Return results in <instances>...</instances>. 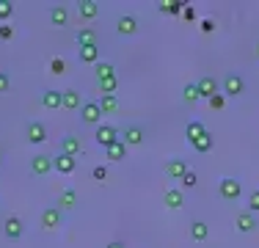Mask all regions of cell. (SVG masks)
<instances>
[{"mask_svg": "<svg viewBox=\"0 0 259 248\" xmlns=\"http://www.w3.org/2000/svg\"><path fill=\"white\" fill-rule=\"evenodd\" d=\"M80 61H83V64H100V47L97 45H83L80 47Z\"/></svg>", "mask_w": 259, "mask_h": 248, "instance_id": "17", "label": "cell"}, {"mask_svg": "<svg viewBox=\"0 0 259 248\" xmlns=\"http://www.w3.org/2000/svg\"><path fill=\"white\" fill-rule=\"evenodd\" d=\"M11 14H14V3H9V0H0V20H9Z\"/></svg>", "mask_w": 259, "mask_h": 248, "instance_id": "32", "label": "cell"}, {"mask_svg": "<svg viewBox=\"0 0 259 248\" xmlns=\"http://www.w3.org/2000/svg\"><path fill=\"white\" fill-rule=\"evenodd\" d=\"M190 237L199 240V243H201V240H207L209 237V226L204 221H193V223H190Z\"/></svg>", "mask_w": 259, "mask_h": 248, "instance_id": "20", "label": "cell"}, {"mask_svg": "<svg viewBox=\"0 0 259 248\" xmlns=\"http://www.w3.org/2000/svg\"><path fill=\"white\" fill-rule=\"evenodd\" d=\"M77 14L83 17V20H94V17L100 14V3H97V0H83V3H77Z\"/></svg>", "mask_w": 259, "mask_h": 248, "instance_id": "15", "label": "cell"}, {"mask_svg": "<svg viewBox=\"0 0 259 248\" xmlns=\"http://www.w3.org/2000/svg\"><path fill=\"white\" fill-rule=\"evenodd\" d=\"M196 86H199V94H201V97H207V99L218 94V80L209 77V74H204V77H201Z\"/></svg>", "mask_w": 259, "mask_h": 248, "instance_id": "13", "label": "cell"}, {"mask_svg": "<svg viewBox=\"0 0 259 248\" xmlns=\"http://www.w3.org/2000/svg\"><path fill=\"white\" fill-rule=\"evenodd\" d=\"M80 119H83L85 124H100V119H102L100 102H83L80 105Z\"/></svg>", "mask_w": 259, "mask_h": 248, "instance_id": "3", "label": "cell"}, {"mask_svg": "<svg viewBox=\"0 0 259 248\" xmlns=\"http://www.w3.org/2000/svg\"><path fill=\"white\" fill-rule=\"evenodd\" d=\"M256 58H259V45H256Z\"/></svg>", "mask_w": 259, "mask_h": 248, "instance_id": "44", "label": "cell"}, {"mask_svg": "<svg viewBox=\"0 0 259 248\" xmlns=\"http://www.w3.org/2000/svg\"><path fill=\"white\" fill-rule=\"evenodd\" d=\"M61 207H75V201H77V193L72 188H66V190H61Z\"/></svg>", "mask_w": 259, "mask_h": 248, "instance_id": "29", "label": "cell"}, {"mask_svg": "<svg viewBox=\"0 0 259 248\" xmlns=\"http://www.w3.org/2000/svg\"><path fill=\"white\" fill-rule=\"evenodd\" d=\"M100 108H102V113H110V110L119 108V99H116V94H102Z\"/></svg>", "mask_w": 259, "mask_h": 248, "instance_id": "26", "label": "cell"}, {"mask_svg": "<svg viewBox=\"0 0 259 248\" xmlns=\"http://www.w3.org/2000/svg\"><path fill=\"white\" fill-rule=\"evenodd\" d=\"M165 204H168L171 210H180L182 207V193L180 190H168V193H165Z\"/></svg>", "mask_w": 259, "mask_h": 248, "instance_id": "30", "label": "cell"}, {"mask_svg": "<svg viewBox=\"0 0 259 248\" xmlns=\"http://www.w3.org/2000/svg\"><path fill=\"white\" fill-rule=\"evenodd\" d=\"M30 171L39 174V177L50 174V171H53V157H50V154H36V157L30 160Z\"/></svg>", "mask_w": 259, "mask_h": 248, "instance_id": "6", "label": "cell"}, {"mask_svg": "<svg viewBox=\"0 0 259 248\" xmlns=\"http://www.w3.org/2000/svg\"><path fill=\"white\" fill-rule=\"evenodd\" d=\"M6 89H9V74L0 72V91H6Z\"/></svg>", "mask_w": 259, "mask_h": 248, "instance_id": "42", "label": "cell"}, {"mask_svg": "<svg viewBox=\"0 0 259 248\" xmlns=\"http://www.w3.org/2000/svg\"><path fill=\"white\" fill-rule=\"evenodd\" d=\"M218 190H221V196L229 198V201L240 198V193H243V188H240V179H234V177H224V179H221Z\"/></svg>", "mask_w": 259, "mask_h": 248, "instance_id": "2", "label": "cell"}, {"mask_svg": "<svg viewBox=\"0 0 259 248\" xmlns=\"http://www.w3.org/2000/svg\"><path fill=\"white\" fill-rule=\"evenodd\" d=\"M22 232H25V223L17 218V215L6 218V223H3V234H6L9 240H20V237H22Z\"/></svg>", "mask_w": 259, "mask_h": 248, "instance_id": "4", "label": "cell"}, {"mask_svg": "<svg viewBox=\"0 0 259 248\" xmlns=\"http://www.w3.org/2000/svg\"><path fill=\"white\" fill-rule=\"evenodd\" d=\"M180 182H182V188H196V182H199V179H196V171H188Z\"/></svg>", "mask_w": 259, "mask_h": 248, "instance_id": "35", "label": "cell"}, {"mask_svg": "<svg viewBox=\"0 0 259 248\" xmlns=\"http://www.w3.org/2000/svg\"><path fill=\"white\" fill-rule=\"evenodd\" d=\"M91 174H94V179H105V177H108V169H105V166H97Z\"/></svg>", "mask_w": 259, "mask_h": 248, "instance_id": "40", "label": "cell"}, {"mask_svg": "<svg viewBox=\"0 0 259 248\" xmlns=\"http://www.w3.org/2000/svg\"><path fill=\"white\" fill-rule=\"evenodd\" d=\"M50 72H53V74H64V72H66V61H64V58H53V61H50Z\"/></svg>", "mask_w": 259, "mask_h": 248, "instance_id": "33", "label": "cell"}, {"mask_svg": "<svg viewBox=\"0 0 259 248\" xmlns=\"http://www.w3.org/2000/svg\"><path fill=\"white\" fill-rule=\"evenodd\" d=\"M209 105H212V108H224V94H215V97H209Z\"/></svg>", "mask_w": 259, "mask_h": 248, "instance_id": "39", "label": "cell"}, {"mask_svg": "<svg viewBox=\"0 0 259 248\" xmlns=\"http://www.w3.org/2000/svg\"><path fill=\"white\" fill-rule=\"evenodd\" d=\"M185 0H168V3H160V11L163 14H182V9H185Z\"/></svg>", "mask_w": 259, "mask_h": 248, "instance_id": "24", "label": "cell"}, {"mask_svg": "<svg viewBox=\"0 0 259 248\" xmlns=\"http://www.w3.org/2000/svg\"><path fill=\"white\" fill-rule=\"evenodd\" d=\"M14 36V28L11 25H0V39H11Z\"/></svg>", "mask_w": 259, "mask_h": 248, "instance_id": "37", "label": "cell"}, {"mask_svg": "<svg viewBox=\"0 0 259 248\" xmlns=\"http://www.w3.org/2000/svg\"><path fill=\"white\" fill-rule=\"evenodd\" d=\"M50 20H53V25H58V28H64V25H66V20H69V11H66L64 6H53V9H50Z\"/></svg>", "mask_w": 259, "mask_h": 248, "instance_id": "21", "label": "cell"}, {"mask_svg": "<svg viewBox=\"0 0 259 248\" xmlns=\"http://www.w3.org/2000/svg\"><path fill=\"white\" fill-rule=\"evenodd\" d=\"M45 138H47L45 124H41V121H30L28 124V141H30V144H41Z\"/></svg>", "mask_w": 259, "mask_h": 248, "instance_id": "16", "label": "cell"}, {"mask_svg": "<svg viewBox=\"0 0 259 248\" xmlns=\"http://www.w3.org/2000/svg\"><path fill=\"white\" fill-rule=\"evenodd\" d=\"M77 166V157H69V154H58V157H53V169L58 174H72Z\"/></svg>", "mask_w": 259, "mask_h": 248, "instance_id": "8", "label": "cell"}, {"mask_svg": "<svg viewBox=\"0 0 259 248\" xmlns=\"http://www.w3.org/2000/svg\"><path fill=\"white\" fill-rule=\"evenodd\" d=\"M116 86H119V80H116V77H110V80H102V83H100V89L105 91V94H113V91H116Z\"/></svg>", "mask_w": 259, "mask_h": 248, "instance_id": "34", "label": "cell"}, {"mask_svg": "<svg viewBox=\"0 0 259 248\" xmlns=\"http://www.w3.org/2000/svg\"><path fill=\"white\" fill-rule=\"evenodd\" d=\"M77 45H80V47H83V45H97V33H94L91 28H83V30L77 33Z\"/></svg>", "mask_w": 259, "mask_h": 248, "instance_id": "28", "label": "cell"}, {"mask_svg": "<svg viewBox=\"0 0 259 248\" xmlns=\"http://www.w3.org/2000/svg\"><path fill=\"white\" fill-rule=\"evenodd\" d=\"M182 17L193 22V20H196V9H193V6H185V9H182Z\"/></svg>", "mask_w": 259, "mask_h": 248, "instance_id": "38", "label": "cell"}, {"mask_svg": "<svg viewBox=\"0 0 259 248\" xmlns=\"http://www.w3.org/2000/svg\"><path fill=\"white\" fill-rule=\"evenodd\" d=\"M190 169H188V163H185V160H171L168 166H165V174H168V179H182L185 174H188Z\"/></svg>", "mask_w": 259, "mask_h": 248, "instance_id": "14", "label": "cell"}, {"mask_svg": "<svg viewBox=\"0 0 259 248\" xmlns=\"http://www.w3.org/2000/svg\"><path fill=\"white\" fill-rule=\"evenodd\" d=\"M41 226L45 229H58L61 226V210L58 207H47L41 213Z\"/></svg>", "mask_w": 259, "mask_h": 248, "instance_id": "12", "label": "cell"}, {"mask_svg": "<svg viewBox=\"0 0 259 248\" xmlns=\"http://www.w3.org/2000/svg\"><path fill=\"white\" fill-rule=\"evenodd\" d=\"M224 91H226V94H232V97L243 94V91H245L243 77H240V74H226V80H224Z\"/></svg>", "mask_w": 259, "mask_h": 248, "instance_id": "9", "label": "cell"}, {"mask_svg": "<svg viewBox=\"0 0 259 248\" xmlns=\"http://www.w3.org/2000/svg\"><path fill=\"white\" fill-rule=\"evenodd\" d=\"M201 30H204V33H212V30H215V22H212V20H201Z\"/></svg>", "mask_w": 259, "mask_h": 248, "instance_id": "41", "label": "cell"}, {"mask_svg": "<svg viewBox=\"0 0 259 248\" xmlns=\"http://www.w3.org/2000/svg\"><path fill=\"white\" fill-rule=\"evenodd\" d=\"M182 97H185V102H196V99H201V94H199V86H196V83L185 86Z\"/></svg>", "mask_w": 259, "mask_h": 248, "instance_id": "31", "label": "cell"}, {"mask_svg": "<svg viewBox=\"0 0 259 248\" xmlns=\"http://www.w3.org/2000/svg\"><path fill=\"white\" fill-rule=\"evenodd\" d=\"M144 130L138 127V124H130V127H124V133H121V141H124L127 146H141L144 144Z\"/></svg>", "mask_w": 259, "mask_h": 248, "instance_id": "5", "label": "cell"}, {"mask_svg": "<svg viewBox=\"0 0 259 248\" xmlns=\"http://www.w3.org/2000/svg\"><path fill=\"white\" fill-rule=\"evenodd\" d=\"M110 77H116V69H113V64H108V61H100L97 64V80H110Z\"/></svg>", "mask_w": 259, "mask_h": 248, "instance_id": "23", "label": "cell"}, {"mask_svg": "<svg viewBox=\"0 0 259 248\" xmlns=\"http://www.w3.org/2000/svg\"><path fill=\"white\" fill-rule=\"evenodd\" d=\"M116 30H119L121 36H133L135 30H138V22H135V17L124 14V17H119V25H116Z\"/></svg>", "mask_w": 259, "mask_h": 248, "instance_id": "18", "label": "cell"}, {"mask_svg": "<svg viewBox=\"0 0 259 248\" xmlns=\"http://www.w3.org/2000/svg\"><path fill=\"white\" fill-rule=\"evenodd\" d=\"M61 154L77 157V154H80V138H77V135H64V138H61Z\"/></svg>", "mask_w": 259, "mask_h": 248, "instance_id": "11", "label": "cell"}, {"mask_svg": "<svg viewBox=\"0 0 259 248\" xmlns=\"http://www.w3.org/2000/svg\"><path fill=\"white\" fill-rule=\"evenodd\" d=\"M105 248H127V245H124V243H119V240H113V243H108Z\"/></svg>", "mask_w": 259, "mask_h": 248, "instance_id": "43", "label": "cell"}, {"mask_svg": "<svg viewBox=\"0 0 259 248\" xmlns=\"http://www.w3.org/2000/svg\"><path fill=\"white\" fill-rule=\"evenodd\" d=\"M190 144H193L196 152H209V149H212V135L204 133V135H199L196 141H190Z\"/></svg>", "mask_w": 259, "mask_h": 248, "instance_id": "25", "label": "cell"}, {"mask_svg": "<svg viewBox=\"0 0 259 248\" xmlns=\"http://www.w3.org/2000/svg\"><path fill=\"white\" fill-rule=\"evenodd\" d=\"M105 154H108V160H124V157H127V144L119 138L113 146H108V149H105Z\"/></svg>", "mask_w": 259, "mask_h": 248, "instance_id": "19", "label": "cell"}, {"mask_svg": "<svg viewBox=\"0 0 259 248\" xmlns=\"http://www.w3.org/2000/svg\"><path fill=\"white\" fill-rule=\"evenodd\" d=\"M0 160H3V157H0Z\"/></svg>", "mask_w": 259, "mask_h": 248, "instance_id": "45", "label": "cell"}, {"mask_svg": "<svg viewBox=\"0 0 259 248\" xmlns=\"http://www.w3.org/2000/svg\"><path fill=\"white\" fill-rule=\"evenodd\" d=\"M185 133H188V141H196L199 135H204L207 130H204V124H201V121H190L188 127H185Z\"/></svg>", "mask_w": 259, "mask_h": 248, "instance_id": "27", "label": "cell"}, {"mask_svg": "<svg viewBox=\"0 0 259 248\" xmlns=\"http://www.w3.org/2000/svg\"><path fill=\"white\" fill-rule=\"evenodd\" d=\"M248 213H259V190L251 193V201H248Z\"/></svg>", "mask_w": 259, "mask_h": 248, "instance_id": "36", "label": "cell"}, {"mask_svg": "<svg viewBox=\"0 0 259 248\" xmlns=\"http://www.w3.org/2000/svg\"><path fill=\"white\" fill-rule=\"evenodd\" d=\"M234 226H237L240 232H254L256 229V215L248 213V210H243V213L234 215Z\"/></svg>", "mask_w": 259, "mask_h": 248, "instance_id": "7", "label": "cell"}, {"mask_svg": "<svg viewBox=\"0 0 259 248\" xmlns=\"http://www.w3.org/2000/svg\"><path fill=\"white\" fill-rule=\"evenodd\" d=\"M41 105H45V108H50V110L61 108V105H64V91H53V89L41 91Z\"/></svg>", "mask_w": 259, "mask_h": 248, "instance_id": "10", "label": "cell"}, {"mask_svg": "<svg viewBox=\"0 0 259 248\" xmlns=\"http://www.w3.org/2000/svg\"><path fill=\"white\" fill-rule=\"evenodd\" d=\"M94 138H97V144L100 146H113L116 141H119V130L116 127H110V124H100V127H97V133H94Z\"/></svg>", "mask_w": 259, "mask_h": 248, "instance_id": "1", "label": "cell"}, {"mask_svg": "<svg viewBox=\"0 0 259 248\" xmlns=\"http://www.w3.org/2000/svg\"><path fill=\"white\" fill-rule=\"evenodd\" d=\"M61 108H66V110H77L80 108V94L75 89H66L64 91V105Z\"/></svg>", "mask_w": 259, "mask_h": 248, "instance_id": "22", "label": "cell"}]
</instances>
